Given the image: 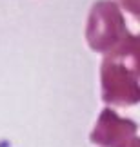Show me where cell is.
<instances>
[{
  "instance_id": "1",
  "label": "cell",
  "mask_w": 140,
  "mask_h": 147,
  "mask_svg": "<svg viewBox=\"0 0 140 147\" xmlns=\"http://www.w3.org/2000/svg\"><path fill=\"white\" fill-rule=\"evenodd\" d=\"M124 33V20L115 2L100 0L93 5L89 15L87 38L93 49H108Z\"/></svg>"
},
{
  "instance_id": "2",
  "label": "cell",
  "mask_w": 140,
  "mask_h": 147,
  "mask_svg": "<svg viewBox=\"0 0 140 147\" xmlns=\"http://www.w3.org/2000/svg\"><path fill=\"white\" fill-rule=\"evenodd\" d=\"M118 2L124 5L127 11H131L133 15L138 13V7H140V0H118Z\"/></svg>"
}]
</instances>
